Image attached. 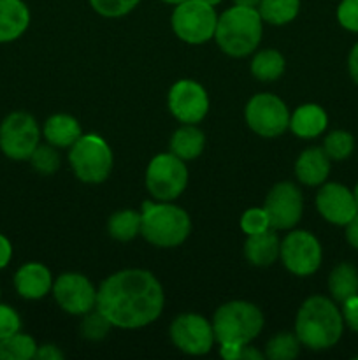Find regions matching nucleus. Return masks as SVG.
Here are the masks:
<instances>
[{
    "mask_svg": "<svg viewBox=\"0 0 358 360\" xmlns=\"http://www.w3.org/2000/svg\"><path fill=\"white\" fill-rule=\"evenodd\" d=\"M165 294L161 283L146 269H123L97 288V309L119 329H140L161 315Z\"/></svg>",
    "mask_w": 358,
    "mask_h": 360,
    "instance_id": "f257e3e1",
    "label": "nucleus"
},
{
    "mask_svg": "<svg viewBox=\"0 0 358 360\" xmlns=\"http://www.w3.org/2000/svg\"><path fill=\"white\" fill-rule=\"evenodd\" d=\"M344 330L343 311L333 301L312 295L302 302L295 319V334L309 350H329L339 343Z\"/></svg>",
    "mask_w": 358,
    "mask_h": 360,
    "instance_id": "f03ea898",
    "label": "nucleus"
},
{
    "mask_svg": "<svg viewBox=\"0 0 358 360\" xmlns=\"http://www.w3.org/2000/svg\"><path fill=\"white\" fill-rule=\"evenodd\" d=\"M262 32L263 20L258 9L234 6L218 16L214 41L228 56L242 58L256 51Z\"/></svg>",
    "mask_w": 358,
    "mask_h": 360,
    "instance_id": "7ed1b4c3",
    "label": "nucleus"
},
{
    "mask_svg": "<svg viewBox=\"0 0 358 360\" xmlns=\"http://www.w3.org/2000/svg\"><path fill=\"white\" fill-rule=\"evenodd\" d=\"M192 220L171 202H146L140 210V236L157 248H175L188 239Z\"/></svg>",
    "mask_w": 358,
    "mask_h": 360,
    "instance_id": "20e7f679",
    "label": "nucleus"
},
{
    "mask_svg": "<svg viewBox=\"0 0 358 360\" xmlns=\"http://www.w3.org/2000/svg\"><path fill=\"white\" fill-rule=\"evenodd\" d=\"M211 323L220 345H249L262 333L265 319L258 306L248 301H230L216 309Z\"/></svg>",
    "mask_w": 358,
    "mask_h": 360,
    "instance_id": "39448f33",
    "label": "nucleus"
},
{
    "mask_svg": "<svg viewBox=\"0 0 358 360\" xmlns=\"http://www.w3.org/2000/svg\"><path fill=\"white\" fill-rule=\"evenodd\" d=\"M112 151L104 137L98 134L81 136L70 146L69 164L79 181L98 185L111 176L112 171Z\"/></svg>",
    "mask_w": 358,
    "mask_h": 360,
    "instance_id": "423d86ee",
    "label": "nucleus"
},
{
    "mask_svg": "<svg viewBox=\"0 0 358 360\" xmlns=\"http://www.w3.org/2000/svg\"><path fill=\"white\" fill-rule=\"evenodd\" d=\"M188 185V169L185 160L174 153H160L151 158L146 169V188L160 202L178 199Z\"/></svg>",
    "mask_w": 358,
    "mask_h": 360,
    "instance_id": "0eeeda50",
    "label": "nucleus"
},
{
    "mask_svg": "<svg viewBox=\"0 0 358 360\" xmlns=\"http://www.w3.org/2000/svg\"><path fill=\"white\" fill-rule=\"evenodd\" d=\"M216 23L218 14L214 6L202 0H186L178 4L171 18L174 34L188 44H204L214 39Z\"/></svg>",
    "mask_w": 358,
    "mask_h": 360,
    "instance_id": "6e6552de",
    "label": "nucleus"
},
{
    "mask_svg": "<svg viewBox=\"0 0 358 360\" xmlns=\"http://www.w3.org/2000/svg\"><path fill=\"white\" fill-rule=\"evenodd\" d=\"M39 144L41 129L28 112H11L0 123V150L11 160H28Z\"/></svg>",
    "mask_w": 358,
    "mask_h": 360,
    "instance_id": "1a4fd4ad",
    "label": "nucleus"
},
{
    "mask_svg": "<svg viewBox=\"0 0 358 360\" xmlns=\"http://www.w3.org/2000/svg\"><path fill=\"white\" fill-rule=\"evenodd\" d=\"M290 111L277 95L256 94L249 98L244 118L249 129L262 137H279L290 129Z\"/></svg>",
    "mask_w": 358,
    "mask_h": 360,
    "instance_id": "9d476101",
    "label": "nucleus"
},
{
    "mask_svg": "<svg viewBox=\"0 0 358 360\" xmlns=\"http://www.w3.org/2000/svg\"><path fill=\"white\" fill-rule=\"evenodd\" d=\"M279 259L295 276H311L321 266L323 250L318 238L307 231H291L281 241Z\"/></svg>",
    "mask_w": 358,
    "mask_h": 360,
    "instance_id": "9b49d317",
    "label": "nucleus"
},
{
    "mask_svg": "<svg viewBox=\"0 0 358 360\" xmlns=\"http://www.w3.org/2000/svg\"><path fill=\"white\" fill-rule=\"evenodd\" d=\"M171 340L174 347L188 355H206L216 341L213 323L197 313H183L171 323Z\"/></svg>",
    "mask_w": 358,
    "mask_h": 360,
    "instance_id": "f8f14e48",
    "label": "nucleus"
},
{
    "mask_svg": "<svg viewBox=\"0 0 358 360\" xmlns=\"http://www.w3.org/2000/svg\"><path fill=\"white\" fill-rule=\"evenodd\" d=\"M274 231H290L300 221L304 211L302 192L290 181H281L270 188L263 204Z\"/></svg>",
    "mask_w": 358,
    "mask_h": 360,
    "instance_id": "ddd939ff",
    "label": "nucleus"
},
{
    "mask_svg": "<svg viewBox=\"0 0 358 360\" xmlns=\"http://www.w3.org/2000/svg\"><path fill=\"white\" fill-rule=\"evenodd\" d=\"M168 109L178 122L197 125L209 112V95L206 88L193 79H179L168 90Z\"/></svg>",
    "mask_w": 358,
    "mask_h": 360,
    "instance_id": "4468645a",
    "label": "nucleus"
},
{
    "mask_svg": "<svg viewBox=\"0 0 358 360\" xmlns=\"http://www.w3.org/2000/svg\"><path fill=\"white\" fill-rule=\"evenodd\" d=\"M53 295L69 315H86L97 308V288L84 274L63 273L53 281Z\"/></svg>",
    "mask_w": 358,
    "mask_h": 360,
    "instance_id": "2eb2a0df",
    "label": "nucleus"
},
{
    "mask_svg": "<svg viewBox=\"0 0 358 360\" xmlns=\"http://www.w3.org/2000/svg\"><path fill=\"white\" fill-rule=\"evenodd\" d=\"M316 207L333 225H346L358 213L354 193L340 183H325L316 195Z\"/></svg>",
    "mask_w": 358,
    "mask_h": 360,
    "instance_id": "dca6fc26",
    "label": "nucleus"
},
{
    "mask_svg": "<svg viewBox=\"0 0 358 360\" xmlns=\"http://www.w3.org/2000/svg\"><path fill=\"white\" fill-rule=\"evenodd\" d=\"M14 288L21 297L28 301L46 297L53 290L51 271L41 262L25 264L14 274Z\"/></svg>",
    "mask_w": 358,
    "mask_h": 360,
    "instance_id": "f3484780",
    "label": "nucleus"
},
{
    "mask_svg": "<svg viewBox=\"0 0 358 360\" xmlns=\"http://www.w3.org/2000/svg\"><path fill=\"white\" fill-rule=\"evenodd\" d=\"M330 174V158L323 148H307L295 162V176L302 185L319 186Z\"/></svg>",
    "mask_w": 358,
    "mask_h": 360,
    "instance_id": "a211bd4d",
    "label": "nucleus"
},
{
    "mask_svg": "<svg viewBox=\"0 0 358 360\" xmlns=\"http://www.w3.org/2000/svg\"><path fill=\"white\" fill-rule=\"evenodd\" d=\"M30 11L23 0H0V42H13L27 32Z\"/></svg>",
    "mask_w": 358,
    "mask_h": 360,
    "instance_id": "6ab92c4d",
    "label": "nucleus"
},
{
    "mask_svg": "<svg viewBox=\"0 0 358 360\" xmlns=\"http://www.w3.org/2000/svg\"><path fill=\"white\" fill-rule=\"evenodd\" d=\"M326 125H329V116L318 104L298 105L290 116V130L300 139H314L325 132Z\"/></svg>",
    "mask_w": 358,
    "mask_h": 360,
    "instance_id": "aec40b11",
    "label": "nucleus"
},
{
    "mask_svg": "<svg viewBox=\"0 0 358 360\" xmlns=\"http://www.w3.org/2000/svg\"><path fill=\"white\" fill-rule=\"evenodd\" d=\"M281 241L276 231L262 232V234L248 236L244 243V257L249 264L256 267H269L279 259Z\"/></svg>",
    "mask_w": 358,
    "mask_h": 360,
    "instance_id": "412c9836",
    "label": "nucleus"
},
{
    "mask_svg": "<svg viewBox=\"0 0 358 360\" xmlns=\"http://www.w3.org/2000/svg\"><path fill=\"white\" fill-rule=\"evenodd\" d=\"M42 136L55 148H70L83 136V129L74 116L60 112L46 120Z\"/></svg>",
    "mask_w": 358,
    "mask_h": 360,
    "instance_id": "4be33fe9",
    "label": "nucleus"
},
{
    "mask_svg": "<svg viewBox=\"0 0 358 360\" xmlns=\"http://www.w3.org/2000/svg\"><path fill=\"white\" fill-rule=\"evenodd\" d=\"M204 148H206V136L197 125L183 123V127H179L172 134L171 153H174L181 160H195L202 155Z\"/></svg>",
    "mask_w": 358,
    "mask_h": 360,
    "instance_id": "5701e85b",
    "label": "nucleus"
},
{
    "mask_svg": "<svg viewBox=\"0 0 358 360\" xmlns=\"http://www.w3.org/2000/svg\"><path fill=\"white\" fill-rule=\"evenodd\" d=\"M329 290L333 301L344 302L358 294V269L353 264L343 262L329 276Z\"/></svg>",
    "mask_w": 358,
    "mask_h": 360,
    "instance_id": "b1692460",
    "label": "nucleus"
},
{
    "mask_svg": "<svg viewBox=\"0 0 358 360\" xmlns=\"http://www.w3.org/2000/svg\"><path fill=\"white\" fill-rule=\"evenodd\" d=\"M249 67H251V74L256 79L270 83V81H276L283 76L286 62L277 49H262V51L255 53Z\"/></svg>",
    "mask_w": 358,
    "mask_h": 360,
    "instance_id": "393cba45",
    "label": "nucleus"
},
{
    "mask_svg": "<svg viewBox=\"0 0 358 360\" xmlns=\"http://www.w3.org/2000/svg\"><path fill=\"white\" fill-rule=\"evenodd\" d=\"M300 9V0H262L258 13L265 23L283 27L297 18Z\"/></svg>",
    "mask_w": 358,
    "mask_h": 360,
    "instance_id": "a878e982",
    "label": "nucleus"
},
{
    "mask_svg": "<svg viewBox=\"0 0 358 360\" xmlns=\"http://www.w3.org/2000/svg\"><path fill=\"white\" fill-rule=\"evenodd\" d=\"M107 232L116 241H132L140 234V213L133 210H123L111 214L107 221Z\"/></svg>",
    "mask_w": 358,
    "mask_h": 360,
    "instance_id": "bb28decb",
    "label": "nucleus"
},
{
    "mask_svg": "<svg viewBox=\"0 0 358 360\" xmlns=\"http://www.w3.org/2000/svg\"><path fill=\"white\" fill-rule=\"evenodd\" d=\"M37 343L32 336L16 333L0 340V360H30L37 354Z\"/></svg>",
    "mask_w": 358,
    "mask_h": 360,
    "instance_id": "cd10ccee",
    "label": "nucleus"
},
{
    "mask_svg": "<svg viewBox=\"0 0 358 360\" xmlns=\"http://www.w3.org/2000/svg\"><path fill=\"white\" fill-rule=\"evenodd\" d=\"M300 347L302 345L298 341L297 334L283 333L270 338L265 347V355L270 360H291L298 357Z\"/></svg>",
    "mask_w": 358,
    "mask_h": 360,
    "instance_id": "c85d7f7f",
    "label": "nucleus"
},
{
    "mask_svg": "<svg viewBox=\"0 0 358 360\" xmlns=\"http://www.w3.org/2000/svg\"><path fill=\"white\" fill-rule=\"evenodd\" d=\"M323 150L330 160H346L354 150V139L346 130H333L323 141Z\"/></svg>",
    "mask_w": 358,
    "mask_h": 360,
    "instance_id": "c756f323",
    "label": "nucleus"
},
{
    "mask_svg": "<svg viewBox=\"0 0 358 360\" xmlns=\"http://www.w3.org/2000/svg\"><path fill=\"white\" fill-rule=\"evenodd\" d=\"M32 167L42 176H49L60 169V155L53 144H39L32 157L28 158Z\"/></svg>",
    "mask_w": 358,
    "mask_h": 360,
    "instance_id": "7c9ffc66",
    "label": "nucleus"
},
{
    "mask_svg": "<svg viewBox=\"0 0 358 360\" xmlns=\"http://www.w3.org/2000/svg\"><path fill=\"white\" fill-rule=\"evenodd\" d=\"M81 334H83L86 340L90 341H100L104 340L109 334V330L112 329V323L98 311L97 308L88 311L86 315H83V322H81Z\"/></svg>",
    "mask_w": 358,
    "mask_h": 360,
    "instance_id": "2f4dec72",
    "label": "nucleus"
},
{
    "mask_svg": "<svg viewBox=\"0 0 358 360\" xmlns=\"http://www.w3.org/2000/svg\"><path fill=\"white\" fill-rule=\"evenodd\" d=\"M140 0H90L95 13L104 18H121L132 13Z\"/></svg>",
    "mask_w": 358,
    "mask_h": 360,
    "instance_id": "473e14b6",
    "label": "nucleus"
},
{
    "mask_svg": "<svg viewBox=\"0 0 358 360\" xmlns=\"http://www.w3.org/2000/svg\"><path fill=\"white\" fill-rule=\"evenodd\" d=\"M241 229L244 234L255 236L262 234L272 227H270L269 217H267L263 207H251V210L244 211V214L241 217Z\"/></svg>",
    "mask_w": 358,
    "mask_h": 360,
    "instance_id": "72a5a7b5",
    "label": "nucleus"
},
{
    "mask_svg": "<svg viewBox=\"0 0 358 360\" xmlns=\"http://www.w3.org/2000/svg\"><path fill=\"white\" fill-rule=\"evenodd\" d=\"M337 20L346 30L358 32V0H343L337 7Z\"/></svg>",
    "mask_w": 358,
    "mask_h": 360,
    "instance_id": "f704fd0d",
    "label": "nucleus"
},
{
    "mask_svg": "<svg viewBox=\"0 0 358 360\" xmlns=\"http://www.w3.org/2000/svg\"><path fill=\"white\" fill-rule=\"evenodd\" d=\"M20 329L21 319L16 309L7 304H0V340L20 333Z\"/></svg>",
    "mask_w": 358,
    "mask_h": 360,
    "instance_id": "c9c22d12",
    "label": "nucleus"
},
{
    "mask_svg": "<svg viewBox=\"0 0 358 360\" xmlns=\"http://www.w3.org/2000/svg\"><path fill=\"white\" fill-rule=\"evenodd\" d=\"M343 319L351 330L358 333V294L343 302Z\"/></svg>",
    "mask_w": 358,
    "mask_h": 360,
    "instance_id": "e433bc0d",
    "label": "nucleus"
},
{
    "mask_svg": "<svg viewBox=\"0 0 358 360\" xmlns=\"http://www.w3.org/2000/svg\"><path fill=\"white\" fill-rule=\"evenodd\" d=\"M35 359H39V360H62L63 354L58 350V347H55V345H42V347L37 348Z\"/></svg>",
    "mask_w": 358,
    "mask_h": 360,
    "instance_id": "4c0bfd02",
    "label": "nucleus"
},
{
    "mask_svg": "<svg viewBox=\"0 0 358 360\" xmlns=\"http://www.w3.org/2000/svg\"><path fill=\"white\" fill-rule=\"evenodd\" d=\"M11 259H13V245L6 236L0 234V271L9 266Z\"/></svg>",
    "mask_w": 358,
    "mask_h": 360,
    "instance_id": "58836bf2",
    "label": "nucleus"
},
{
    "mask_svg": "<svg viewBox=\"0 0 358 360\" xmlns=\"http://www.w3.org/2000/svg\"><path fill=\"white\" fill-rule=\"evenodd\" d=\"M344 227H346V241L350 243L354 250H358V213L354 214Z\"/></svg>",
    "mask_w": 358,
    "mask_h": 360,
    "instance_id": "ea45409f",
    "label": "nucleus"
},
{
    "mask_svg": "<svg viewBox=\"0 0 358 360\" xmlns=\"http://www.w3.org/2000/svg\"><path fill=\"white\" fill-rule=\"evenodd\" d=\"M244 345H232V343H225L221 345L220 348V355L225 360H241V352Z\"/></svg>",
    "mask_w": 358,
    "mask_h": 360,
    "instance_id": "a19ab883",
    "label": "nucleus"
},
{
    "mask_svg": "<svg viewBox=\"0 0 358 360\" xmlns=\"http://www.w3.org/2000/svg\"><path fill=\"white\" fill-rule=\"evenodd\" d=\"M347 70H350L351 79L358 84V42L351 48L350 56H347Z\"/></svg>",
    "mask_w": 358,
    "mask_h": 360,
    "instance_id": "79ce46f5",
    "label": "nucleus"
},
{
    "mask_svg": "<svg viewBox=\"0 0 358 360\" xmlns=\"http://www.w3.org/2000/svg\"><path fill=\"white\" fill-rule=\"evenodd\" d=\"M263 357V354H260L258 350H255L253 347L249 345H244L241 352V360H260Z\"/></svg>",
    "mask_w": 358,
    "mask_h": 360,
    "instance_id": "37998d69",
    "label": "nucleus"
},
{
    "mask_svg": "<svg viewBox=\"0 0 358 360\" xmlns=\"http://www.w3.org/2000/svg\"><path fill=\"white\" fill-rule=\"evenodd\" d=\"M260 2L262 0H234L235 6H242V7H253V9H258Z\"/></svg>",
    "mask_w": 358,
    "mask_h": 360,
    "instance_id": "c03bdc74",
    "label": "nucleus"
},
{
    "mask_svg": "<svg viewBox=\"0 0 358 360\" xmlns=\"http://www.w3.org/2000/svg\"><path fill=\"white\" fill-rule=\"evenodd\" d=\"M161 2H165V4H172V6H178V4L186 2V0H161Z\"/></svg>",
    "mask_w": 358,
    "mask_h": 360,
    "instance_id": "a18cd8bd",
    "label": "nucleus"
},
{
    "mask_svg": "<svg viewBox=\"0 0 358 360\" xmlns=\"http://www.w3.org/2000/svg\"><path fill=\"white\" fill-rule=\"evenodd\" d=\"M202 2L209 4V6H218V4H221V2H223V0H202Z\"/></svg>",
    "mask_w": 358,
    "mask_h": 360,
    "instance_id": "49530a36",
    "label": "nucleus"
},
{
    "mask_svg": "<svg viewBox=\"0 0 358 360\" xmlns=\"http://www.w3.org/2000/svg\"><path fill=\"white\" fill-rule=\"evenodd\" d=\"M354 199H357V204H358V183H357V186H354Z\"/></svg>",
    "mask_w": 358,
    "mask_h": 360,
    "instance_id": "de8ad7c7",
    "label": "nucleus"
},
{
    "mask_svg": "<svg viewBox=\"0 0 358 360\" xmlns=\"http://www.w3.org/2000/svg\"><path fill=\"white\" fill-rule=\"evenodd\" d=\"M0 294H2V292H0Z\"/></svg>",
    "mask_w": 358,
    "mask_h": 360,
    "instance_id": "09e8293b",
    "label": "nucleus"
}]
</instances>
